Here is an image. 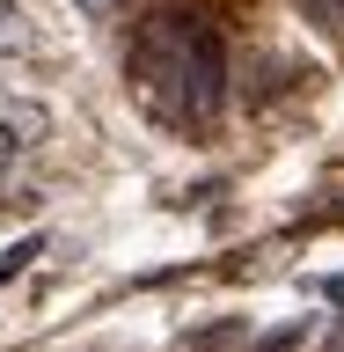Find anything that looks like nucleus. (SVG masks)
I'll return each mask as SVG.
<instances>
[{
  "label": "nucleus",
  "mask_w": 344,
  "mask_h": 352,
  "mask_svg": "<svg viewBox=\"0 0 344 352\" xmlns=\"http://www.w3.org/2000/svg\"><path fill=\"white\" fill-rule=\"evenodd\" d=\"M73 8H81V15H95V22H103V15H117V0H73Z\"/></svg>",
  "instance_id": "3"
},
{
  "label": "nucleus",
  "mask_w": 344,
  "mask_h": 352,
  "mask_svg": "<svg viewBox=\"0 0 344 352\" xmlns=\"http://www.w3.org/2000/svg\"><path fill=\"white\" fill-rule=\"evenodd\" d=\"M44 132H51V118H44V110H30V103H0V184L30 169V154L44 147Z\"/></svg>",
  "instance_id": "1"
},
{
  "label": "nucleus",
  "mask_w": 344,
  "mask_h": 352,
  "mask_svg": "<svg viewBox=\"0 0 344 352\" xmlns=\"http://www.w3.org/2000/svg\"><path fill=\"white\" fill-rule=\"evenodd\" d=\"M30 44H37V30L22 15V0H0V59H8V52H30Z\"/></svg>",
  "instance_id": "2"
}]
</instances>
